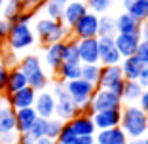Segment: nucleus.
Returning <instances> with one entry per match:
<instances>
[{
    "mask_svg": "<svg viewBox=\"0 0 148 144\" xmlns=\"http://www.w3.org/2000/svg\"><path fill=\"white\" fill-rule=\"evenodd\" d=\"M78 53L82 65H101L99 63V40L82 38L78 40Z\"/></svg>",
    "mask_w": 148,
    "mask_h": 144,
    "instance_id": "obj_12",
    "label": "nucleus"
},
{
    "mask_svg": "<svg viewBox=\"0 0 148 144\" xmlns=\"http://www.w3.org/2000/svg\"><path fill=\"white\" fill-rule=\"evenodd\" d=\"M34 144H55V140L49 139V136H40V139L34 140Z\"/></svg>",
    "mask_w": 148,
    "mask_h": 144,
    "instance_id": "obj_49",
    "label": "nucleus"
},
{
    "mask_svg": "<svg viewBox=\"0 0 148 144\" xmlns=\"http://www.w3.org/2000/svg\"><path fill=\"white\" fill-rule=\"evenodd\" d=\"M99 36H116V25L112 15H99Z\"/></svg>",
    "mask_w": 148,
    "mask_h": 144,
    "instance_id": "obj_30",
    "label": "nucleus"
},
{
    "mask_svg": "<svg viewBox=\"0 0 148 144\" xmlns=\"http://www.w3.org/2000/svg\"><path fill=\"white\" fill-rule=\"evenodd\" d=\"M135 57L140 59L144 65H148V40L146 38H140L139 46H137V51H135Z\"/></svg>",
    "mask_w": 148,
    "mask_h": 144,
    "instance_id": "obj_38",
    "label": "nucleus"
},
{
    "mask_svg": "<svg viewBox=\"0 0 148 144\" xmlns=\"http://www.w3.org/2000/svg\"><path fill=\"white\" fill-rule=\"evenodd\" d=\"M34 99H36V89H32L31 85H27V87H23V89H17V91L6 95V100H8V104L12 106L13 110L29 108V106L34 104Z\"/></svg>",
    "mask_w": 148,
    "mask_h": 144,
    "instance_id": "obj_13",
    "label": "nucleus"
},
{
    "mask_svg": "<svg viewBox=\"0 0 148 144\" xmlns=\"http://www.w3.org/2000/svg\"><path fill=\"white\" fill-rule=\"evenodd\" d=\"M122 121V108H112V110H99L93 112V123H95L97 131L99 129H110L118 127Z\"/></svg>",
    "mask_w": 148,
    "mask_h": 144,
    "instance_id": "obj_15",
    "label": "nucleus"
},
{
    "mask_svg": "<svg viewBox=\"0 0 148 144\" xmlns=\"http://www.w3.org/2000/svg\"><path fill=\"white\" fill-rule=\"evenodd\" d=\"M8 66L0 63V95H6V85H8Z\"/></svg>",
    "mask_w": 148,
    "mask_h": 144,
    "instance_id": "obj_40",
    "label": "nucleus"
},
{
    "mask_svg": "<svg viewBox=\"0 0 148 144\" xmlns=\"http://www.w3.org/2000/svg\"><path fill=\"white\" fill-rule=\"evenodd\" d=\"M10 27H12V23H8L6 19L0 17V49L6 48V40H8V34H10Z\"/></svg>",
    "mask_w": 148,
    "mask_h": 144,
    "instance_id": "obj_39",
    "label": "nucleus"
},
{
    "mask_svg": "<svg viewBox=\"0 0 148 144\" xmlns=\"http://www.w3.org/2000/svg\"><path fill=\"white\" fill-rule=\"evenodd\" d=\"M120 127L123 129L127 139L146 136L148 135V116L139 108V104H123Z\"/></svg>",
    "mask_w": 148,
    "mask_h": 144,
    "instance_id": "obj_1",
    "label": "nucleus"
},
{
    "mask_svg": "<svg viewBox=\"0 0 148 144\" xmlns=\"http://www.w3.org/2000/svg\"><path fill=\"white\" fill-rule=\"evenodd\" d=\"M127 144H146V140H144V136H139V139H129Z\"/></svg>",
    "mask_w": 148,
    "mask_h": 144,
    "instance_id": "obj_50",
    "label": "nucleus"
},
{
    "mask_svg": "<svg viewBox=\"0 0 148 144\" xmlns=\"http://www.w3.org/2000/svg\"><path fill=\"white\" fill-rule=\"evenodd\" d=\"M99 72H101V65H82V78L86 82L93 83V85H97Z\"/></svg>",
    "mask_w": 148,
    "mask_h": 144,
    "instance_id": "obj_33",
    "label": "nucleus"
},
{
    "mask_svg": "<svg viewBox=\"0 0 148 144\" xmlns=\"http://www.w3.org/2000/svg\"><path fill=\"white\" fill-rule=\"evenodd\" d=\"M72 144H97L95 135H80V136H76V140Z\"/></svg>",
    "mask_w": 148,
    "mask_h": 144,
    "instance_id": "obj_44",
    "label": "nucleus"
},
{
    "mask_svg": "<svg viewBox=\"0 0 148 144\" xmlns=\"http://www.w3.org/2000/svg\"><path fill=\"white\" fill-rule=\"evenodd\" d=\"M27 135L31 136V139H40V136H46V119L44 118H36V121L32 123V127L31 129H29V133H27Z\"/></svg>",
    "mask_w": 148,
    "mask_h": 144,
    "instance_id": "obj_37",
    "label": "nucleus"
},
{
    "mask_svg": "<svg viewBox=\"0 0 148 144\" xmlns=\"http://www.w3.org/2000/svg\"><path fill=\"white\" fill-rule=\"evenodd\" d=\"M137 104H139V108L148 116V87L143 89V93H140V99H139V102H137Z\"/></svg>",
    "mask_w": 148,
    "mask_h": 144,
    "instance_id": "obj_42",
    "label": "nucleus"
},
{
    "mask_svg": "<svg viewBox=\"0 0 148 144\" xmlns=\"http://www.w3.org/2000/svg\"><path fill=\"white\" fill-rule=\"evenodd\" d=\"M17 66L23 70V74L27 76V82L32 89L42 91L49 85V76L46 74V70L42 66V61L38 59V55H25L19 59Z\"/></svg>",
    "mask_w": 148,
    "mask_h": 144,
    "instance_id": "obj_3",
    "label": "nucleus"
},
{
    "mask_svg": "<svg viewBox=\"0 0 148 144\" xmlns=\"http://www.w3.org/2000/svg\"><path fill=\"white\" fill-rule=\"evenodd\" d=\"M84 2H86L87 12L97 13V15L106 13L110 10V6H112V0H84Z\"/></svg>",
    "mask_w": 148,
    "mask_h": 144,
    "instance_id": "obj_31",
    "label": "nucleus"
},
{
    "mask_svg": "<svg viewBox=\"0 0 148 144\" xmlns=\"http://www.w3.org/2000/svg\"><path fill=\"white\" fill-rule=\"evenodd\" d=\"M123 83H125V78H123V74H122L120 65H101L97 87L110 89V91H114L116 95H122Z\"/></svg>",
    "mask_w": 148,
    "mask_h": 144,
    "instance_id": "obj_6",
    "label": "nucleus"
},
{
    "mask_svg": "<svg viewBox=\"0 0 148 144\" xmlns=\"http://www.w3.org/2000/svg\"><path fill=\"white\" fill-rule=\"evenodd\" d=\"M86 12H87L86 2H82V0H69V2L63 6V19L61 21L70 29Z\"/></svg>",
    "mask_w": 148,
    "mask_h": 144,
    "instance_id": "obj_18",
    "label": "nucleus"
},
{
    "mask_svg": "<svg viewBox=\"0 0 148 144\" xmlns=\"http://www.w3.org/2000/svg\"><path fill=\"white\" fill-rule=\"evenodd\" d=\"M15 144H34V139H31L27 133H23V135L17 136V142H15Z\"/></svg>",
    "mask_w": 148,
    "mask_h": 144,
    "instance_id": "obj_47",
    "label": "nucleus"
},
{
    "mask_svg": "<svg viewBox=\"0 0 148 144\" xmlns=\"http://www.w3.org/2000/svg\"><path fill=\"white\" fill-rule=\"evenodd\" d=\"M70 36L76 40L82 38H97L99 36V15L91 12H86L78 21L70 27Z\"/></svg>",
    "mask_w": 148,
    "mask_h": 144,
    "instance_id": "obj_7",
    "label": "nucleus"
},
{
    "mask_svg": "<svg viewBox=\"0 0 148 144\" xmlns=\"http://www.w3.org/2000/svg\"><path fill=\"white\" fill-rule=\"evenodd\" d=\"M78 108H80V114H87V116H93V112H95V110H93V104H91V99L86 100L84 104H80Z\"/></svg>",
    "mask_w": 148,
    "mask_h": 144,
    "instance_id": "obj_46",
    "label": "nucleus"
},
{
    "mask_svg": "<svg viewBox=\"0 0 148 144\" xmlns=\"http://www.w3.org/2000/svg\"><path fill=\"white\" fill-rule=\"evenodd\" d=\"M36 118H38V114H36V110L32 108V106L15 110V131H17L19 135L29 133V129H31L32 123L36 121Z\"/></svg>",
    "mask_w": 148,
    "mask_h": 144,
    "instance_id": "obj_20",
    "label": "nucleus"
},
{
    "mask_svg": "<svg viewBox=\"0 0 148 144\" xmlns=\"http://www.w3.org/2000/svg\"><path fill=\"white\" fill-rule=\"evenodd\" d=\"M65 89L70 95V99L74 100V104L80 106V104H84L86 100L91 99V95L95 93L97 85L86 82L84 78H76V80H70V82H65Z\"/></svg>",
    "mask_w": 148,
    "mask_h": 144,
    "instance_id": "obj_8",
    "label": "nucleus"
},
{
    "mask_svg": "<svg viewBox=\"0 0 148 144\" xmlns=\"http://www.w3.org/2000/svg\"><path fill=\"white\" fill-rule=\"evenodd\" d=\"M27 85H29V82H27V76L23 74V70L19 68V66H12V68L8 70V85H6V95H10V93H13V91H17V89H23V87H27Z\"/></svg>",
    "mask_w": 148,
    "mask_h": 144,
    "instance_id": "obj_25",
    "label": "nucleus"
},
{
    "mask_svg": "<svg viewBox=\"0 0 148 144\" xmlns=\"http://www.w3.org/2000/svg\"><path fill=\"white\" fill-rule=\"evenodd\" d=\"M15 131V110L8 104L4 95H0V135Z\"/></svg>",
    "mask_w": 148,
    "mask_h": 144,
    "instance_id": "obj_19",
    "label": "nucleus"
},
{
    "mask_svg": "<svg viewBox=\"0 0 148 144\" xmlns=\"http://www.w3.org/2000/svg\"><path fill=\"white\" fill-rule=\"evenodd\" d=\"M139 42H140V34L139 32H127V34L118 32V34L114 36V44H116L118 51H120V55H122L123 59L135 55Z\"/></svg>",
    "mask_w": 148,
    "mask_h": 144,
    "instance_id": "obj_14",
    "label": "nucleus"
},
{
    "mask_svg": "<svg viewBox=\"0 0 148 144\" xmlns=\"http://www.w3.org/2000/svg\"><path fill=\"white\" fill-rule=\"evenodd\" d=\"M34 36L40 44L46 48L49 44H55V42H63L70 36V29L65 25L63 21H55V19L49 17H40L34 23Z\"/></svg>",
    "mask_w": 148,
    "mask_h": 144,
    "instance_id": "obj_2",
    "label": "nucleus"
},
{
    "mask_svg": "<svg viewBox=\"0 0 148 144\" xmlns=\"http://www.w3.org/2000/svg\"><path fill=\"white\" fill-rule=\"evenodd\" d=\"M61 127H63V119L55 118V116L49 118V119H46V136L57 140V136H59V133H61Z\"/></svg>",
    "mask_w": 148,
    "mask_h": 144,
    "instance_id": "obj_34",
    "label": "nucleus"
},
{
    "mask_svg": "<svg viewBox=\"0 0 148 144\" xmlns=\"http://www.w3.org/2000/svg\"><path fill=\"white\" fill-rule=\"evenodd\" d=\"M137 82H139V85H140L143 89L148 87V65L144 66L143 70H140V74H139V78H137Z\"/></svg>",
    "mask_w": 148,
    "mask_h": 144,
    "instance_id": "obj_43",
    "label": "nucleus"
},
{
    "mask_svg": "<svg viewBox=\"0 0 148 144\" xmlns=\"http://www.w3.org/2000/svg\"><path fill=\"white\" fill-rule=\"evenodd\" d=\"M53 76L63 83L70 82V80H76V78H82V63H65L63 61V65L59 66V70Z\"/></svg>",
    "mask_w": 148,
    "mask_h": 144,
    "instance_id": "obj_26",
    "label": "nucleus"
},
{
    "mask_svg": "<svg viewBox=\"0 0 148 144\" xmlns=\"http://www.w3.org/2000/svg\"><path fill=\"white\" fill-rule=\"evenodd\" d=\"M140 93H143V87L139 85L137 80H125L123 83V91H122V102L123 104H137L140 99Z\"/></svg>",
    "mask_w": 148,
    "mask_h": 144,
    "instance_id": "obj_27",
    "label": "nucleus"
},
{
    "mask_svg": "<svg viewBox=\"0 0 148 144\" xmlns=\"http://www.w3.org/2000/svg\"><path fill=\"white\" fill-rule=\"evenodd\" d=\"M63 59L65 63H80V53H78V40L74 36H69L65 40V49H63Z\"/></svg>",
    "mask_w": 148,
    "mask_h": 144,
    "instance_id": "obj_29",
    "label": "nucleus"
},
{
    "mask_svg": "<svg viewBox=\"0 0 148 144\" xmlns=\"http://www.w3.org/2000/svg\"><path fill=\"white\" fill-rule=\"evenodd\" d=\"M123 10L140 23L148 19V0H123Z\"/></svg>",
    "mask_w": 148,
    "mask_h": 144,
    "instance_id": "obj_28",
    "label": "nucleus"
},
{
    "mask_svg": "<svg viewBox=\"0 0 148 144\" xmlns=\"http://www.w3.org/2000/svg\"><path fill=\"white\" fill-rule=\"evenodd\" d=\"M76 131L72 129V125H70V121H63V127H61V133H59V136H57V140L63 144H72L74 140H76Z\"/></svg>",
    "mask_w": 148,
    "mask_h": 144,
    "instance_id": "obj_35",
    "label": "nucleus"
},
{
    "mask_svg": "<svg viewBox=\"0 0 148 144\" xmlns=\"http://www.w3.org/2000/svg\"><path fill=\"white\" fill-rule=\"evenodd\" d=\"M91 104H93V110H95V112H99V110L122 108L123 102H122V97L116 95L114 91H110V89H101V87H97L95 93L91 95Z\"/></svg>",
    "mask_w": 148,
    "mask_h": 144,
    "instance_id": "obj_9",
    "label": "nucleus"
},
{
    "mask_svg": "<svg viewBox=\"0 0 148 144\" xmlns=\"http://www.w3.org/2000/svg\"><path fill=\"white\" fill-rule=\"evenodd\" d=\"M144 63L140 61V59H137L135 55L131 57H125V59H122V63H120V68H122V74L125 80H137L140 74V70L144 68Z\"/></svg>",
    "mask_w": 148,
    "mask_h": 144,
    "instance_id": "obj_23",
    "label": "nucleus"
},
{
    "mask_svg": "<svg viewBox=\"0 0 148 144\" xmlns=\"http://www.w3.org/2000/svg\"><path fill=\"white\" fill-rule=\"evenodd\" d=\"M0 63H4L8 68H12V66H17L19 57H17L15 51H12V49H8V48H2L0 49Z\"/></svg>",
    "mask_w": 148,
    "mask_h": 144,
    "instance_id": "obj_36",
    "label": "nucleus"
},
{
    "mask_svg": "<svg viewBox=\"0 0 148 144\" xmlns=\"http://www.w3.org/2000/svg\"><path fill=\"white\" fill-rule=\"evenodd\" d=\"M114 25H116V34L122 32V34H127V32H139L140 34V21L135 19L131 13L123 12L120 13L118 17H114Z\"/></svg>",
    "mask_w": 148,
    "mask_h": 144,
    "instance_id": "obj_21",
    "label": "nucleus"
},
{
    "mask_svg": "<svg viewBox=\"0 0 148 144\" xmlns=\"http://www.w3.org/2000/svg\"><path fill=\"white\" fill-rule=\"evenodd\" d=\"M17 136H19L17 131L4 133V135H0V144H15L17 142Z\"/></svg>",
    "mask_w": 148,
    "mask_h": 144,
    "instance_id": "obj_41",
    "label": "nucleus"
},
{
    "mask_svg": "<svg viewBox=\"0 0 148 144\" xmlns=\"http://www.w3.org/2000/svg\"><path fill=\"white\" fill-rule=\"evenodd\" d=\"M53 2H57V4H63V6H65L66 2H69V0H53Z\"/></svg>",
    "mask_w": 148,
    "mask_h": 144,
    "instance_id": "obj_51",
    "label": "nucleus"
},
{
    "mask_svg": "<svg viewBox=\"0 0 148 144\" xmlns=\"http://www.w3.org/2000/svg\"><path fill=\"white\" fill-rule=\"evenodd\" d=\"M4 2H6V0H0V10H2V6H4Z\"/></svg>",
    "mask_w": 148,
    "mask_h": 144,
    "instance_id": "obj_52",
    "label": "nucleus"
},
{
    "mask_svg": "<svg viewBox=\"0 0 148 144\" xmlns=\"http://www.w3.org/2000/svg\"><path fill=\"white\" fill-rule=\"evenodd\" d=\"M99 40V63L101 65H120L123 57L120 55L114 36H97Z\"/></svg>",
    "mask_w": 148,
    "mask_h": 144,
    "instance_id": "obj_10",
    "label": "nucleus"
},
{
    "mask_svg": "<svg viewBox=\"0 0 148 144\" xmlns=\"http://www.w3.org/2000/svg\"><path fill=\"white\" fill-rule=\"evenodd\" d=\"M44 4H46V0H25L27 10H32V12H38Z\"/></svg>",
    "mask_w": 148,
    "mask_h": 144,
    "instance_id": "obj_45",
    "label": "nucleus"
},
{
    "mask_svg": "<svg viewBox=\"0 0 148 144\" xmlns=\"http://www.w3.org/2000/svg\"><path fill=\"white\" fill-rule=\"evenodd\" d=\"M55 144H63V142H59V140H55Z\"/></svg>",
    "mask_w": 148,
    "mask_h": 144,
    "instance_id": "obj_54",
    "label": "nucleus"
},
{
    "mask_svg": "<svg viewBox=\"0 0 148 144\" xmlns=\"http://www.w3.org/2000/svg\"><path fill=\"white\" fill-rule=\"evenodd\" d=\"M140 38L148 40V19H144V21L140 23Z\"/></svg>",
    "mask_w": 148,
    "mask_h": 144,
    "instance_id": "obj_48",
    "label": "nucleus"
},
{
    "mask_svg": "<svg viewBox=\"0 0 148 144\" xmlns=\"http://www.w3.org/2000/svg\"><path fill=\"white\" fill-rule=\"evenodd\" d=\"M144 140H146V144H148V135H146V136H144Z\"/></svg>",
    "mask_w": 148,
    "mask_h": 144,
    "instance_id": "obj_53",
    "label": "nucleus"
},
{
    "mask_svg": "<svg viewBox=\"0 0 148 144\" xmlns=\"http://www.w3.org/2000/svg\"><path fill=\"white\" fill-rule=\"evenodd\" d=\"M51 93H53V97H55V118L63 119V121H69V119H72L74 116L80 114V108L74 104V100L70 99V95L66 93L63 82L57 80L51 85Z\"/></svg>",
    "mask_w": 148,
    "mask_h": 144,
    "instance_id": "obj_5",
    "label": "nucleus"
},
{
    "mask_svg": "<svg viewBox=\"0 0 148 144\" xmlns=\"http://www.w3.org/2000/svg\"><path fill=\"white\" fill-rule=\"evenodd\" d=\"M127 135L120 125L110 127V129H99L95 133V142L97 144H127Z\"/></svg>",
    "mask_w": 148,
    "mask_h": 144,
    "instance_id": "obj_17",
    "label": "nucleus"
},
{
    "mask_svg": "<svg viewBox=\"0 0 148 144\" xmlns=\"http://www.w3.org/2000/svg\"><path fill=\"white\" fill-rule=\"evenodd\" d=\"M44 12H46V17L55 19V21H61L63 19V4H57L53 0H46V4L42 6Z\"/></svg>",
    "mask_w": 148,
    "mask_h": 144,
    "instance_id": "obj_32",
    "label": "nucleus"
},
{
    "mask_svg": "<svg viewBox=\"0 0 148 144\" xmlns=\"http://www.w3.org/2000/svg\"><path fill=\"white\" fill-rule=\"evenodd\" d=\"M72 129L76 131V135H95L97 133V127L93 123V116H87V114H78L74 116L72 119H69Z\"/></svg>",
    "mask_w": 148,
    "mask_h": 144,
    "instance_id": "obj_22",
    "label": "nucleus"
},
{
    "mask_svg": "<svg viewBox=\"0 0 148 144\" xmlns=\"http://www.w3.org/2000/svg\"><path fill=\"white\" fill-rule=\"evenodd\" d=\"M82 2H84V0H82Z\"/></svg>",
    "mask_w": 148,
    "mask_h": 144,
    "instance_id": "obj_55",
    "label": "nucleus"
},
{
    "mask_svg": "<svg viewBox=\"0 0 148 144\" xmlns=\"http://www.w3.org/2000/svg\"><path fill=\"white\" fill-rule=\"evenodd\" d=\"M63 49H65V40L63 42H55V44H49L46 46V53H44V63L51 70L53 74H55L59 66L63 65Z\"/></svg>",
    "mask_w": 148,
    "mask_h": 144,
    "instance_id": "obj_16",
    "label": "nucleus"
},
{
    "mask_svg": "<svg viewBox=\"0 0 148 144\" xmlns=\"http://www.w3.org/2000/svg\"><path fill=\"white\" fill-rule=\"evenodd\" d=\"M34 44H36V36L29 23H12L8 40H6V48L19 53L25 51V49H31Z\"/></svg>",
    "mask_w": 148,
    "mask_h": 144,
    "instance_id": "obj_4",
    "label": "nucleus"
},
{
    "mask_svg": "<svg viewBox=\"0 0 148 144\" xmlns=\"http://www.w3.org/2000/svg\"><path fill=\"white\" fill-rule=\"evenodd\" d=\"M32 108L36 110L40 118L44 119H49L55 116V97L49 89H42V91H36V99H34V104Z\"/></svg>",
    "mask_w": 148,
    "mask_h": 144,
    "instance_id": "obj_11",
    "label": "nucleus"
},
{
    "mask_svg": "<svg viewBox=\"0 0 148 144\" xmlns=\"http://www.w3.org/2000/svg\"><path fill=\"white\" fill-rule=\"evenodd\" d=\"M25 10H27L25 0H6L0 12H2V19H6L8 23H15Z\"/></svg>",
    "mask_w": 148,
    "mask_h": 144,
    "instance_id": "obj_24",
    "label": "nucleus"
}]
</instances>
